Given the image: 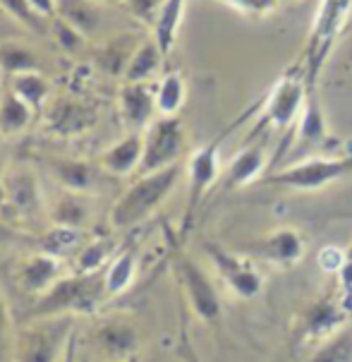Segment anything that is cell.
Listing matches in <instances>:
<instances>
[{"mask_svg": "<svg viewBox=\"0 0 352 362\" xmlns=\"http://www.w3.org/2000/svg\"><path fill=\"white\" fill-rule=\"evenodd\" d=\"M103 300H108L103 272L96 274L75 272L72 276H63L60 281H55L43 296L36 298L22 322H29V319L94 315L103 305Z\"/></svg>", "mask_w": 352, "mask_h": 362, "instance_id": "cell-1", "label": "cell"}, {"mask_svg": "<svg viewBox=\"0 0 352 362\" xmlns=\"http://www.w3.org/2000/svg\"><path fill=\"white\" fill-rule=\"evenodd\" d=\"M180 163L156 173H141L110 209V226L115 230H132L151 218L180 182Z\"/></svg>", "mask_w": 352, "mask_h": 362, "instance_id": "cell-2", "label": "cell"}, {"mask_svg": "<svg viewBox=\"0 0 352 362\" xmlns=\"http://www.w3.org/2000/svg\"><path fill=\"white\" fill-rule=\"evenodd\" d=\"M345 175H352V154L310 156L298 163L271 170L257 185L286 189V192H319V189L343 180Z\"/></svg>", "mask_w": 352, "mask_h": 362, "instance_id": "cell-3", "label": "cell"}, {"mask_svg": "<svg viewBox=\"0 0 352 362\" xmlns=\"http://www.w3.org/2000/svg\"><path fill=\"white\" fill-rule=\"evenodd\" d=\"M350 15L352 0H321L319 3L305 48V72H302V77H305L307 84V94H317V82L326 65V58H329L333 46L341 39Z\"/></svg>", "mask_w": 352, "mask_h": 362, "instance_id": "cell-4", "label": "cell"}, {"mask_svg": "<svg viewBox=\"0 0 352 362\" xmlns=\"http://www.w3.org/2000/svg\"><path fill=\"white\" fill-rule=\"evenodd\" d=\"M75 331V317L29 319L15 331L12 362H60Z\"/></svg>", "mask_w": 352, "mask_h": 362, "instance_id": "cell-5", "label": "cell"}, {"mask_svg": "<svg viewBox=\"0 0 352 362\" xmlns=\"http://www.w3.org/2000/svg\"><path fill=\"white\" fill-rule=\"evenodd\" d=\"M184 144H187V134H184L180 115H158L144 130V156H141L139 175L177 165Z\"/></svg>", "mask_w": 352, "mask_h": 362, "instance_id": "cell-6", "label": "cell"}, {"mask_svg": "<svg viewBox=\"0 0 352 362\" xmlns=\"http://www.w3.org/2000/svg\"><path fill=\"white\" fill-rule=\"evenodd\" d=\"M307 84L302 75H283L271 89L262 110V122L271 130L290 134L298 125L302 110L307 103Z\"/></svg>", "mask_w": 352, "mask_h": 362, "instance_id": "cell-7", "label": "cell"}, {"mask_svg": "<svg viewBox=\"0 0 352 362\" xmlns=\"http://www.w3.org/2000/svg\"><path fill=\"white\" fill-rule=\"evenodd\" d=\"M177 276H180V284L184 288V296H187L189 308L201 322L213 324L221 319V298L216 291L213 281L209 279V274L189 257H180L177 259Z\"/></svg>", "mask_w": 352, "mask_h": 362, "instance_id": "cell-8", "label": "cell"}, {"mask_svg": "<svg viewBox=\"0 0 352 362\" xmlns=\"http://www.w3.org/2000/svg\"><path fill=\"white\" fill-rule=\"evenodd\" d=\"M91 339L106 362H129L141 346L137 324L127 317H108L98 322Z\"/></svg>", "mask_w": 352, "mask_h": 362, "instance_id": "cell-9", "label": "cell"}, {"mask_svg": "<svg viewBox=\"0 0 352 362\" xmlns=\"http://www.w3.org/2000/svg\"><path fill=\"white\" fill-rule=\"evenodd\" d=\"M204 250H206L209 259H211L218 276L223 279V284L230 288L237 298L252 300L262 293V288H264L262 274H259L250 262H245L242 257H237L235 252H230V250L221 247V245H213V243H206Z\"/></svg>", "mask_w": 352, "mask_h": 362, "instance_id": "cell-10", "label": "cell"}, {"mask_svg": "<svg viewBox=\"0 0 352 362\" xmlns=\"http://www.w3.org/2000/svg\"><path fill=\"white\" fill-rule=\"evenodd\" d=\"M218 149L221 139H213L206 146L196 149L187 165V214H184V228L192 221L196 206L201 204V199L206 197V192L216 185L221 175L218 165Z\"/></svg>", "mask_w": 352, "mask_h": 362, "instance_id": "cell-11", "label": "cell"}, {"mask_svg": "<svg viewBox=\"0 0 352 362\" xmlns=\"http://www.w3.org/2000/svg\"><path fill=\"white\" fill-rule=\"evenodd\" d=\"M240 252L276 264L281 269H288L302 262V257H305V240H302V235L295 228H278L254 243L242 245Z\"/></svg>", "mask_w": 352, "mask_h": 362, "instance_id": "cell-12", "label": "cell"}, {"mask_svg": "<svg viewBox=\"0 0 352 362\" xmlns=\"http://www.w3.org/2000/svg\"><path fill=\"white\" fill-rule=\"evenodd\" d=\"M63 262L60 257L48 252H34L17 262L15 267V281L22 293L32 296L34 300L43 296L55 281L63 279Z\"/></svg>", "mask_w": 352, "mask_h": 362, "instance_id": "cell-13", "label": "cell"}, {"mask_svg": "<svg viewBox=\"0 0 352 362\" xmlns=\"http://www.w3.org/2000/svg\"><path fill=\"white\" fill-rule=\"evenodd\" d=\"M96 122V108L79 99H51L46 106V125L60 137H77L91 130Z\"/></svg>", "mask_w": 352, "mask_h": 362, "instance_id": "cell-14", "label": "cell"}, {"mask_svg": "<svg viewBox=\"0 0 352 362\" xmlns=\"http://www.w3.org/2000/svg\"><path fill=\"white\" fill-rule=\"evenodd\" d=\"M350 315L345 312L338 296L321 298L305 312L300 322V339L302 341H319L324 343L331 339L333 334H338L343 327H348Z\"/></svg>", "mask_w": 352, "mask_h": 362, "instance_id": "cell-15", "label": "cell"}, {"mask_svg": "<svg viewBox=\"0 0 352 362\" xmlns=\"http://www.w3.org/2000/svg\"><path fill=\"white\" fill-rule=\"evenodd\" d=\"M122 122L129 127V132H144L153 120L158 118L156 108V89L151 84H132L125 82L117 96Z\"/></svg>", "mask_w": 352, "mask_h": 362, "instance_id": "cell-16", "label": "cell"}, {"mask_svg": "<svg viewBox=\"0 0 352 362\" xmlns=\"http://www.w3.org/2000/svg\"><path fill=\"white\" fill-rule=\"evenodd\" d=\"M5 197H8V206L15 209L17 216L22 218H36L43 209L41 202V189L36 182V175L32 168H12L10 173H5Z\"/></svg>", "mask_w": 352, "mask_h": 362, "instance_id": "cell-17", "label": "cell"}, {"mask_svg": "<svg viewBox=\"0 0 352 362\" xmlns=\"http://www.w3.org/2000/svg\"><path fill=\"white\" fill-rule=\"evenodd\" d=\"M48 170L55 177V182L63 189H67V192L91 194L98 187V182H101V168L91 161H84V158H51Z\"/></svg>", "mask_w": 352, "mask_h": 362, "instance_id": "cell-18", "label": "cell"}, {"mask_svg": "<svg viewBox=\"0 0 352 362\" xmlns=\"http://www.w3.org/2000/svg\"><path fill=\"white\" fill-rule=\"evenodd\" d=\"M141 156H144V132H127L103 151L101 168L110 175H132L139 173Z\"/></svg>", "mask_w": 352, "mask_h": 362, "instance_id": "cell-19", "label": "cell"}, {"mask_svg": "<svg viewBox=\"0 0 352 362\" xmlns=\"http://www.w3.org/2000/svg\"><path fill=\"white\" fill-rule=\"evenodd\" d=\"M266 165H269L266 149H264L262 144L247 146V149L240 151L230 161V165H228V170L223 175V187L237 189L247 185H257V182L269 173Z\"/></svg>", "mask_w": 352, "mask_h": 362, "instance_id": "cell-20", "label": "cell"}, {"mask_svg": "<svg viewBox=\"0 0 352 362\" xmlns=\"http://www.w3.org/2000/svg\"><path fill=\"white\" fill-rule=\"evenodd\" d=\"M329 139H331V132H329V127H326L319 99H317V94H310L298 125H295L293 146H295V151L302 154V151H310V149H321L324 144H329ZM293 146H290V151H293Z\"/></svg>", "mask_w": 352, "mask_h": 362, "instance_id": "cell-21", "label": "cell"}, {"mask_svg": "<svg viewBox=\"0 0 352 362\" xmlns=\"http://www.w3.org/2000/svg\"><path fill=\"white\" fill-rule=\"evenodd\" d=\"M141 36L139 34H132V32H125V34H115L98 48L96 53V65L103 75L108 77H122L125 79V72H127V65L132 60V55L137 53V48L141 46Z\"/></svg>", "mask_w": 352, "mask_h": 362, "instance_id": "cell-22", "label": "cell"}, {"mask_svg": "<svg viewBox=\"0 0 352 362\" xmlns=\"http://www.w3.org/2000/svg\"><path fill=\"white\" fill-rule=\"evenodd\" d=\"M55 15L72 24L84 39L98 36L103 29V5L94 0H55Z\"/></svg>", "mask_w": 352, "mask_h": 362, "instance_id": "cell-23", "label": "cell"}, {"mask_svg": "<svg viewBox=\"0 0 352 362\" xmlns=\"http://www.w3.org/2000/svg\"><path fill=\"white\" fill-rule=\"evenodd\" d=\"M51 221L58 228H70V230H82L91 221V197L82 192H63L58 194V199L51 206Z\"/></svg>", "mask_w": 352, "mask_h": 362, "instance_id": "cell-24", "label": "cell"}, {"mask_svg": "<svg viewBox=\"0 0 352 362\" xmlns=\"http://www.w3.org/2000/svg\"><path fill=\"white\" fill-rule=\"evenodd\" d=\"M163 51L158 48V44L153 39H144L141 46L137 48V53L132 55L125 72V82L132 84H151L153 77L160 72V65H163Z\"/></svg>", "mask_w": 352, "mask_h": 362, "instance_id": "cell-25", "label": "cell"}, {"mask_svg": "<svg viewBox=\"0 0 352 362\" xmlns=\"http://www.w3.org/2000/svg\"><path fill=\"white\" fill-rule=\"evenodd\" d=\"M0 70H3L5 77L41 72V60L29 46H24L15 39H3L0 41Z\"/></svg>", "mask_w": 352, "mask_h": 362, "instance_id": "cell-26", "label": "cell"}, {"mask_svg": "<svg viewBox=\"0 0 352 362\" xmlns=\"http://www.w3.org/2000/svg\"><path fill=\"white\" fill-rule=\"evenodd\" d=\"M184 5H187V0H165L156 17V24L151 27L153 41L158 44L163 55H168L177 41V32H180V24L184 17Z\"/></svg>", "mask_w": 352, "mask_h": 362, "instance_id": "cell-27", "label": "cell"}, {"mask_svg": "<svg viewBox=\"0 0 352 362\" xmlns=\"http://www.w3.org/2000/svg\"><path fill=\"white\" fill-rule=\"evenodd\" d=\"M10 89L15 91L20 99L32 106L36 113H43L46 106L51 103V82L43 72H27V75L10 77Z\"/></svg>", "mask_w": 352, "mask_h": 362, "instance_id": "cell-28", "label": "cell"}, {"mask_svg": "<svg viewBox=\"0 0 352 362\" xmlns=\"http://www.w3.org/2000/svg\"><path fill=\"white\" fill-rule=\"evenodd\" d=\"M32 106H27L12 89H5L3 96H0V132L8 134V137L22 134L32 125Z\"/></svg>", "mask_w": 352, "mask_h": 362, "instance_id": "cell-29", "label": "cell"}, {"mask_svg": "<svg viewBox=\"0 0 352 362\" xmlns=\"http://www.w3.org/2000/svg\"><path fill=\"white\" fill-rule=\"evenodd\" d=\"M137 274V252L134 250H122L120 255H115L106 269H103V279H106V291L108 298H115L120 293H125L134 281Z\"/></svg>", "mask_w": 352, "mask_h": 362, "instance_id": "cell-30", "label": "cell"}, {"mask_svg": "<svg viewBox=\"0 0 352 362\" xmlns=\"http://www.w3.org/2000/svg\"><path fill=\"white\" fill-rule=\"evenodd\" d=\"M187 99V87L180 72H165L156 87L158 115H180V108Z\"/></svg>", "mask_w": 352, "mask_h": 362, "instance_id": "cell-31", "label": "cell"}, {"mask_svg": "<svg viewBox=\"0 0 352 362\" xmlns=\"http://www.w3.org/2000/svg\"><path fill=\"white\" fill-rule=\"evenodd\" d=\"M113 255V243L108 238H96L91 240L89 245H84L82 250L77 252L75 257V272L77 274H96V272H103L108 267V259Z\"/></svg>", "mask_w": 352, "mask_h": 362, "instance_id": "cell-32", "label": "cell"}, {"mask_svg": "<svg viewBox=\"0 0 352 362\" xmlns=\"http://www.w3.org/2000/svg\"><path fill=\"white\" fill-rule=\"evenodd\" d=\"M310 362H352V327H343L331 339L319 343Z\"/></svg>", "mask_w": 352, "mask_h": 362, "instance_id": "cell-33", "label": "cell"}, {"mask_svg": "<svg viewBox=\"0 0 352 362\" xmlns=\"http://www.w3.org/2000/svg\"><path fill=\"white\" fill-rule=\"evenodd\" d=\"M0 10L10 17L12 22L22 24L34 32H43V17L32 8L29 0H0Z\"/></svg>", "mask_w": 352, "mask_h": 362, "instance_id": "cell-34", "label": "cell"}, {"mask_svg": "<svg viewBox=\"0 0 352 362\" xmlns=\"http://www.w3.org/2000/svg\"><path fill=\"white\" fill-rule=\"evenodd\" d=\"M51 34H53V39H55V44H58L60 48H63L65 53H79L82 48L86 46V39L82 34L77 32L72 24H67L65 20H60L58 15L51 20Z\"/></svg>", "mask_w": 352, "mask_h": 362, "instance_id": "cell-35", "label": "cell"}, {"mask_svg": "<svg viewBox=\"0 0 352 362\" xmlns=\"http://www.w3.org/2000/svg\"><path fill=\"white\" fill-rule=\"evenodd\" d=\"M338 300L345 308V312L352 317V243L350 247L345 250V262L343 269L338 272V291H336Z\"/></svg>", "mask_w": 352, "mask_h": 362, "instance_id": "cell-36", "label": "cell"}, {"mask_svg": "<svg viewBox=\"0 0 352 362\" xmlns=\"http://www.w3.org/2000/svg\"><path fill=\"white\" fill-rule=\"evenodd\" d=\"M218 3L250 17H266L278 8V0H218Z\"/></svg>", "mask_w": 352, "mask_h": 362, "instance_id": "cell-37", "label": "cell"}, {"mask_svg": "<svg viewBox=\"0 0 352 362\" xmlns=\"http://www.w3.org/2000/svg\"><path fill=\"white\" fill-rule=\"evenodd\" d=\"M165 0H125L129 15L134 17L137 22L146 24V27H153L156 24V17L160 8H163Z\"/></svg>", "mask_w": 352, "mask_h": 362, "instance_id": "cell-38", "label": "cell"}, {"mask_svg": "<svg viewBox=\"0 0 352 362\" xmlns=\"http://www.w3.org/2000/svg\"><path fill=\"white\" fill-rule=\"evenodd\" d=\"M12 346H15V329L5 300L0 296V362H12Z\"/></svg>", "mask_w": 352, "mask_h": 362, "instance_id": "cell-39", "label": "cell"}, {"mask_svg": "<svg viewBox=\"0 0 352 362\" xmlns=\"http://www.w3.org/2000/svg\"><path fill=\"white\" fill-rule=\"evenodd\" d=\"M317 262H319V267L324 269L326 274H336L338 276V272L343 269V262H345V250L336 247V245H326V247L319 250Z\"/></svg>", "mask_w": 352, "mask_h": 362, "instance_id": "cell-40", "label": "cell"}, {"mask_svg": "<svg viewBox=\"0 0 352 362\" xmlns=\"http://www.w3.org/2000/svg\"><path fill=\"white\" fill-rule=\"evenodd\" d=\"M29 3L43 20H53L55 17V0H29Z\"/></svg>", "mask_w": 352, "mask_h": 362, "instance_id": "cell-41", "label": "cell"}, {"mask_svg": "<svg viewBox=\"0 0 352 362\" xmlns=\"http://www.w3.org/2000/svg\"><path fill=\"white\" fill-rule=\"evenodd\" d=\"M94 3H98V5H120V3H125V0H94Z\"/></svg>", "mask_w": 352, "mask_h": 362, "instance_id": "cell-42", "label": "cell"}, {"mask_svg": "<svg viewBox=\"0 0 352 362\" xmlns=\"http://www.w3.org/2000/svg\"><path fill=\"white\" fill-rule=\"evenodd\" d=\"M8 20H10V17H8V15H5V12H3V10H0V29H3V27H5V22H8Z\"/></svg>", "mask_w": 352, "mask_h": 362, "instance_id": "cell-43", "label": "cell"}, {"mask_svg": "<svg viewBox=\"0 0 352 362\" xmlns=\"http://www.w3.org/2000/svg\"><path fill=\"white\" fill-rule=\"evenodd\" d=\"M5 177V161H3V154H0V180Z\"/></svg>", "mask_w": 352, "mask_h": 362, "instance_id": "cell-44", "label": "cell"}, {"mask_svg": "<svg viewBox=\"0 0 352 362\" xmlns=\"http://www.w3.org/2000/svg\"><path fill=\"white\" fill-rule=\"evenodd\" d=\"M3 77H5V75H3V70H0V96H3V91H5V89H3Z\"/></svg>", "mask_w": 352, "mask_h": 362, "instance_id": "cell-45", "label": "cell"}]
</instances>
